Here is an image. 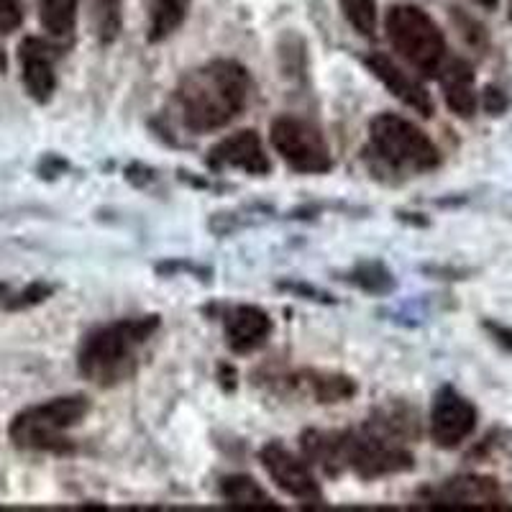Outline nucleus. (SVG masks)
<instances>
[{
    "instance_id": "f257e3e1",
    "label": "nucleus",
    "mask_w": 512,
    "mask_h": 512,
    "mask_svg": "<svg viewBox=\"0 0 512 512\" xmlns=\"http://www.w3.org/2000/svg\"><path fill=\"white\" fill-rule=\"evenodd\" d=\"M254 82L236 59H213L192 70L175 90L180 123L190 134H213L244 113Z\"/></svg>"
},
{
    "instance_id": "f03ea898",
    "label": "nucleus",
    "mask_w": 512,
    "mask_h": 512,
    "mask_svg": "<svg viewBox=\"0 0 512 512\" xmlns=\"http://www.w3.org/2000/svg\"><path fill=\"white\" fill-rule=\"evenodd\" d=\"M159 315L123 318L90 333L77 354V369L85 379L113 387L136 372L141 346L159 331Z\"/></svg>"
},
{
    "instance_id": "7ed1b4c3",
    "label": "nucleus",
    "mask_w": 512,
    "mask_h": 512,
    "mask_svg": "<svg viewBox=\"0 0 512 512\" xmlns=\"http://www.w3.org/2000/svg\"><path fill=\"white\" fill-rule=\"evenodd\" d=\"M90 400L85 395L54 397L34 408H26L8 425V438L24 451L67 454L72 448L67 433L88 418Z\"/></svg>"
},
{
    "instance_id": "20e7f679",
    "label": "nucleus",
    "mask_w": 512,
    "mask_h": 512,
    "mask_svg": "<svg viewBox=\"0 0 512 512\" xmlns=\"http://www.w3.org/2000/svg\"><path fill=\"white\" fill-rule=\"evenodd\" d=\"M384 31L392 49L423 77H438L448 59L441 26L418 6H395L384 16Z\"/></svg>"
},
{
    "instance_id": "39448f33",
    "label": "nucleus",
    "mask_w": 512,
    "mask_h": 512,
    "mask_svg": "<svg viewBox=\"0 0 512 512\" xmlns=\"http://www.w3.org/2000/svg\"><path fill=\"white\" fill-rule=\"evenodd\" d=\"M374 157L397 172H431L441 164V149L418 123L397 113H379L369 123Z\"/></svg>"
},
{
    "instance_id": "423d86ee",
    "label": "nucleus",
    "mask_w": 512,
    "mask_h": 512,
    "mask_svg": "<svg viewBox=\"0 0 512 512\" xmlns=\"http://www.w3.org/2000/svg\"><path fill=\"white\" fill-rule=\"evenodd\" d=\"M344 464L361 479H382L410 472L415 466L405 441L369 420L359 431H344Z\"/></svg>"
},
{
    "instance_id": "0eeeda50",
    "label": "nucleus",
    "mask_w": 512,
    "mask_h": 512,
    "mask_svg": "<svg viewBox=\"0 0 512 512\" xmlns=\"http://www.w3.org/2000/svg\"><path fill=\"white\" fill-rule=\"evenodd\" d=\"M269 141L274 152L300 175H326L333 167L331 146L315 123L297 116H280L272 121Z\"/></svg>"
},
{
    "instance_id": "6e6552de",
    "label": "nucleus",
    "mask_w": 512,
    "mask_h": 512,
    "mask_svg": "<svg viewBox=\"0 0 512 512\" xmlns=\"http://www.w3.org/2000/svg\"><path fill=\"white\" fill-rule=\"evenodd\" d=\"M479 413L469 397L454 387H441L431 408V438L438 448L451 451L469 441L477 431Z\"/></svg>"
},
{
    "instance_id": "1a4fd4ad",
    "label": "nucleus",
    "mask_w": 512,
    "mask_h": 512,
    "mask_svg": "<svg viewBox=\"0 0 512 512\" xmlns=\"http://www.w3.org/2000/svg\"><path fill=\"white\" fill-rule=\"evenodd\" d=\"M259 459H262L264 472L269 474V479L292 500H297L300 505H320L323 502V489H320L315 474L310 472L305 459L292 454L290 448L280 446V443H267Z\"/></svg>"
},
{
    "instance_id": "9d476101",
    "label": "nucleus",
    "mask_w": 512,
    "mask_h": 512,
    "mask_svg": "<svg viewBox=\"0 0 512 512\" xmlns=\"http://www.w3.org/2000/svg\"><path fill=\"white\" fill-rule=\"evenodd\" d=\"M208 167L218 169V172L221 169H241L246 175L262 177L272 169V162L264 152L259 134L254 128H244V131H236V134L221 139L210 149Z\"/></svg>"
},
{
    "instance_id": "9b49d317",
    "label": "nucleus",
    "mask_w": 512,
    "mask_h": 512,
    "mask_svg": "<svg viewBox=\"0 0 512 512\" xmlns=\"http://www.w3.org/2000/svg\"><path fill=\"white\" fill-rule=\"evenodd\" d=\"M18 64H21V80H24L26 93L36 103H49L57 90L52 44L41 36H26L18 44Z\"/></svg>"
},
{
    "instance_id": "f8f14e48",
    "label": "nucleus",
    "mask_w": 512,
    "mask_h": 512,
    "mask_svg": "<svg viewBox=\"0 0 512 512\" xmlns=\"http://www.w3.org/2000/svg\"><path fill=\"white\" fill-rule=\"evenodd\" d=\"M364 64H367L369 72H372V75L377 77L384 88L390 90L402 105H408V108H413L415 113H420V116L425 118L433 116L436 105H433L431 93H428V90H425L423 85L410 75V72L402 70L395 59H390L382 52H374L364 57Z\"/></svg>"
},
{
    "instance_id": "ddd939ff",
    "label": "nucleus",
    "mask_w": 512,
    "mask_h": 512,
    "mask_svg": "<svg viewBox=\"0 0 512 512\" xmlns=\"http://www.w3.org/2000/svg\"><path fill=\"white\" fill-rule=\"evenodd\" d=\"M500 484L492 477H477V474H464V477L446 479L438 487L428 489V502L438 507H497L502 505Z\"/></svg>"
},
{
    "instance_id": "4468645a",
    "label": "nucleus",
    "mask_w": 512,
    "mask_h": 512,
    "mask_svg": "<svg viewBox=\"0 0 512 512\" xmlns=\"http://www.w3.org/2000/svg\"><path fill=\"white\" fill-rule=\"evenodd\" d=\"M272 318L256 305H236L223 315V333L233 354H254L272 336Z\"/></svg>"
},
{
    "instance_id": "2eb2a0df",
    "label": "nucleus",
    "mask_w": 512,
    "mask_h": 512,
    "mask_svg": "<svg viewBox=\"0 0 512 512\" xmlns=\"http://www.w3.org/2000/svg\"><path fill=\"white\" fill-rule=\"evenodd\" d=\"M438 82H441L448 111L459 118H474L479 108V93L472 64L466 59H446L438 72Z\"/></svg>"
},
{
    "instance_id": "dca6fc26",
    "label": "nucleus",
    "mask_w": 512,
    "mask_h": 512,
    "mask_svg": "<svg viewBox=\"0 0 512 512\" xmlns=\"http://www.w3.org/2000/svg\"><path fill=\"white\" fill-rule=\"evenodd\" d=\"M303 454L305 459L320 466L328 477H338L346 472L344 464V433L328 431H308L303 436Z\"/></svg>"
},
{
    "instance_id": "f3484780",
    "label": "nucleus",
    "mask_w": 512,
    "mask_h": 512,
    "mask_svg": "<svg viewBox=\"0 0 512 512\" xmlns=\"http://www.w3.org/2000/svg\"><path fill=\"white\" fill-rule=\"evenodd\" d=\"M297 384H303L308 395L315 402H323V405H333V402H346L356 395V382L346 374H333V372H300L295 377Z\"/></svg>"
},
{
    "instance_id": "a211bd4d",
    "label": "nucleus",
    "mask_w": 512,
    "mask_h": 512,
    "mask_svg": "<svg viewBox=\"0 0 512 512\" xmlns=\"http://www.w3.org/2000/svg\"><path fill=\"white\" fill-rule=\"evenodd\" d=\"M192 0H152V11H149V41L169 39L182 24H185L187 11H190Z\"/></svg>"
},
{
    "instance_id": "6ab92c4d",
    "label": "nucleus",
    "mask_w": 512,
    "mask_h": 512,
    "mask_svg": "<svg viewBox=\"0 0 512 512\" xmlns=\"http://www.w3.org/2000/svg\"><path fill=\"white\" fill-rule=\"evenodd\" d=\"M221 497L233 507H277L259 482L246 474H231L221 479Z\"/></svg>"
},
{
    "instance_id": "aec40b11",
    "label": "nucleus",
    "mask_w": 512,
    "mask_h": 512,
    "mask_svg": "<svg viewBox=\"0 0 512 512\" xmlns=\"http://www.w3.org/2000/svg\"><path fill=\"white\" fill-rule=\"evenodd\" d=\"M41 26L54 39H67L77 26V0H41Z\"/></svg>"
},
{
    "instance_id": "412c9836",
    "label": "nucleus",
    "mask_w": 512,
    "mask_h": 512,
    "mask_svg": "<svg viewBox=\"0 0 512 512\" xmlns=\"http://www.w3.org/2000/svg\"><path fill=\"white\" fill-rule=\"evenodd\" d=\"M341 11L356 34L374 36L379 29L377 0H341Z\"/></svg>"
},
{
    "instance_id": "4be33fe9",
    "label": "nucleus",
    "mask_w": 512,
    "mask_h": 512,
    "mask_svg": "<svg viewBox=\"0 0 512 512\" xmlns=\"http://www.w3.org/2000/svg\"><path fill=\"white\" fill-rule=\"evenodd\" d=\"M354 285H359L361 290L367 292H390L395 287V280H392V274L382 267V264H361L354 274L349 277Z\"/></svg>"
},
{
    "instance_id": "5701e85b",
    "label": "nucleus",
    "mask_w": 512,
    "mask_h": 512,
    "mask_svg": "<svg viewBox=\"0 0 512 512\" xmlns=\"http://www.w3.org/2000/svg\"><path fill=\"white\" fill-rule=\"evenodd\" d=\"M52 287L49 285H41V282H36V285L26 287L24 292H18L16 297H11L6 303V310H24V308H31V305H39L44 303L49 295H52Z\"/></svg>"
},
{
    "instance_id": "b1692460",
    "label": "nucleus",
    "mask_w": 512,
    "mask_h": 512,
    "mask_svg": "<svg viewBox=\"0 0 512 512\" xmlns=\"http://www.w3.org/2000/svg\"><path fill=\"white\" fill-rule=\"evenodd\" d=\"M24 21L21 0H0V34H13Z\"/></svg>"
},
{
    "instance_id": "393cba45",
    "label": "nucleus",
    "mask_w": 512,
    "mask_h": 512,
    "mask_svg": "<svg viewBox=\"0 0 512 512\" xmlns=\"http://www.w3.org/2000/svg\"><path fill=\"white\" fill-rule=\"evenodd\" d=\"M482 100H484V111L492 113V116H500V113L507 108V95L502 93L497 85H489V88H484Z\"/></svg>"
},
{
    "instance_id": "a878e982",
    "label": "nucleus",
    "mask_w": 512,
    "mask_h": 512,
    "mask_svg": "<svg viewBox=\"0 0 512 512\" xmlns=\"http://www.w3.org/2000/svg\"><path fill=\"white\" fill-rule=\"evenodd\" d=\"M484 328H487L495 344H500L502 349L512 354V326H502V323H495V320H484Z\"/></svg>"
},
{
    "instance_id": "bb28decb",
    "label": "nucleus",
    "mask_w": 512,
    "mask_h": 512,
    "mask_svg": "<svg viewBox=\"0 0 512 512\" xmlns=\"http://www.w3.org/2000/svg\"><path fill=\"white\" fill-rule=\"evenodd\" d=\"M500 0H477V6H482L484 11H495Z\"/></svg>"
},
{
    "instance_id": "cd10ccee",
    "label": "nucleus",
    "mask_w": 512,
    "mask_h": 512,
    "mask_svg": "<svg viewBox=\"0 0 512 512\" xmlns=\"http://www.w3.org/2000/svg\"><path fill=\"white\" fill-rule=\"evenodd\" d=\"M3 297H8V285H3V282H0V300H3Z\"/></svg>"
},
{
    "instance_id": "c85d7f7f",
    "label": "nucleus",
    "mask_w": 512,
    "mask_h": 512,
    "mask_svg": "<svg viewBox=\"0 0 512 512\" xmlns=\"http://www.w3.org/2000/svg\"><path fill=\"white\" fill-rule=\"evenodd\" d=\"M100 3H118V0H100Z\"/></svg>"
},
{
    "instance_id": "c756f323",
    "label": "nucleus",
    "mask_w": 512,
    "mask_h": 512,
    "mask_svg": "<svg viewBox=\"0 0 512 512\" xmlns=\"http://www.w3.org/2000/svg\"><path fill=\"white\" fill-rule=\"evenodd\" d=\"M510 21H512V0H510Z\"/></svg>"
}]
</instances>
